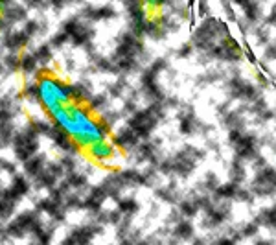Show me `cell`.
Listing matches in <instances>:
<instances>
[{
	"instance_id": "6da1fadb",
	"label": "cell",
	"mask_w": 276,
	"mask_h": 245,
	"mask_svg": "<svg viewBox=\"0 0 276 245\" xmlns=\"http://www.w3.org/2000/svg\"><path fill=\"white\" fill-rule=\"evenodd\" d=\"M48 116L63 133L70 136L77 148L89 149L96 142L109 140V125L103 120H96L83 103L70 102L68 105L48 111Z\"/></svg>"
},
{
	"instance_id": "7a4b0ae2",
	"label": "cell",
	"mask_w": 276,
	"mask_h": 245,
	"mask_svg": "<svg viewBox=\"0 0 276 245\" xmlns=\"http://www.w3.org/2000/svg\"><path fill=\"white\" fill-rule=\"evenodd\" d=\"M35 92H37L39 102L45 107L46 113L74 102V89L70 85L64 83L63 79L50 76V74H43L39 77L37 85H35Z\"/></svg>"
},
{
	"instance_id": "3957f363",
	"label": "cell",
	"mask_w": 276,
	"mask_h": 245,
	"mask_svg": "<svg viewBox=\"0 0 276 245\" xmlns=\"http://www.w3.org/2000/svg\"><path fill=\"white\" fill-rule=\"evenodd\" d=\"M87 155L96 162H109L110 159H114L116 148L109 140H102V142L92 144V146L87 149Z\"/></svg>"
},
{
	"instance_id": "277c9868",
	"label": "cell",
	"mask_w": 276,
	"mask_h": 245,
	"mask_svg": "<svg viewBox=\"0 0 276 245\" xmlns=\"http://www.w3.org/2000/svg\"><path fill=\"white\" fill-rule=\"evenodd\" d=\"M236 153L241 159H252L256 155V138L252 135H243L236 144Z\"/></svg>"
},
{
	"instance_id": "5b68a950",
	"label": "cell",
	"mask_w": 276,
	"mask_h": 245,
	"mask_svg": "<svg viewBox=\"0 0 276 245\" xmlns=\"http://www.w3.org/2000/svg\"><path fill=\"white\" fill-rule=\"evenodd\" d=\"M239 192V188L236 186V183H226L223 186L216 188V195L218 197H223V199H228V197H236Z\"/></svg>"
},
{
	"instance_id": "8992f818",
	"label": "cell",
	"mask_w": 276,
	"mask_h": 245,
	"mask_svg": "<svg viewBox=\"0 0 276 245\" xmlns=\"http://www.w3.org/2000/svg\"><path fill=\"white\" fill-rule=\"evenodd\" d=\"M175 236L179 240H190L193 236V227L190 221H180L175 227Z\"/></svg>"
},
{
	"instance_id": "52a82bcc",
	"label": "cell",
	"mask_w": 276,
	"mask_h": 245,
	"mask_svg": "<svg viewBox=\"0 0 276 245\" xmlns=\"http://www.w3.org/2000/svg\"><path fill=\"white\" fill-rule=\"evenodd\" d=\"M260 221L258 223H262V225H267V227H276V206H271V208H265L264 212L260 214Z\"/></svg>"
},
{
	"instance_id": "ba28073f",
	"label": "cell",
	"mask_w": 276,
	"mask_h": 245,
	"mask_svg": "<svg viewBox=\"0 0 276 245\" xmlns=\"http://www.w3.org/2000/svg\"><path fill=\"white\" fill-rule=\"evenodd\" d=\"M195 125H197V120H195L193 115H184L180 118V131L184 135H192L193 131H195Z\"/></svg>"
},
{
	"instance_id": "9c48e42d",
	"label": "cell",
	"mask_w": 276,
	"mask_h": 245,
	"mask_svg": "<svg viewBox=\"0 0 276 245\" xmlns=\"http://www.w3.org/2000/svg\"><path fill=\"white\" fill-rule=\"evenodd\" d=\"M199 201L197 199H184L180 203V212L184 216H193V214L199 212Z\"/></svg>"
},
{
	"instance_id": "30bf717a",
	"label": "cell",
	"mask_w": 276,
	"mask_h": 245,
	"mask_svg": "<svg viewBox=\"0 0 276 245\" xmlns=\"http://www.w3.org/2000/svg\"><path fill=\"white\" fill-rule=\"evenodd\" d=\"M243 175H245L243 164H241L239 161H236L234 164H232V168H230V177L234 179V183H239V181L243 179Z\"/></svg>"
},
{
	"instance_id": "8fae6325",
	"label": "cell",
	"mask_w": 276,
	"mask_h": 245,
	"mask_svg": "<svg viewBox=\"0 0 276 245\" xmlns=\"http://www.w3.org/2000/svg\"><path fill=\"white\" fill-rule=\"evenodd\" d=\"M256 232H258V225L249 223V225H245L243 229H241V236H252V234H256Z\"/></svg>"
},
{
	"instance_id": "7c38bea8",
	"label": "cell",
	"mask_w": 276,
	"mask_h": 245,
	"mask_svg": "<svg viewBox=\"0 0 276 245\" xmlns=\"http://www.w3.org/2000/svg\"><path fill=\"white\" fill-rule=\"evenodd\" d=\"M265 22H267V24H276V6H273L269 17H265Z\"/></svg>"
},
{
	"instance_id": "4fadbf2b",
	"label": "cell",
	"mask_w": 276,
	"mask_h": 245,
	"mask_svg": "<svg viewBox=\"0 0 276 245\" xmlns=\"http://www.w3.org/2000/svg\"><path fill=\"white\" fill-rule=\"evenodd\" d=\"M197 11H199V17H206V13H208V4H199V6H197Z\"/></svg>"
},
{
	"instance_id": "5bb4252c",
	"label": "cell",
	"mask_w": 276,
	"mask_h": 245,
	"mask_svg": "<svg viewBox=\"0 0 276 245\" xmlns=\"http://www.w3.org/2000/svg\"><path fill=\"white\" fill-rule=\"evenodd\" d=\"M190 54H192V46L190 45H184L182 46V50L179 52V56H182V58H184V56H190Z\"/></svg>"
},
{
	"instance_id": "9a60e30c",
	"label": "cell",
	"mask_w": 276,
	"mask_h": 245,
	"mask_svg": "<svg viewBox=\"0 0 276 245\" xmlns=\"http://www.w3.org/2000/svg\"><path fill=\"white\" fill-rule=\"evenodd\" d=\"M256 245H273V244H271L269 240H262V242H258Z\"/></svg>"
}]
</instances>
